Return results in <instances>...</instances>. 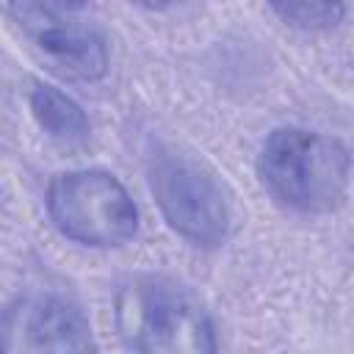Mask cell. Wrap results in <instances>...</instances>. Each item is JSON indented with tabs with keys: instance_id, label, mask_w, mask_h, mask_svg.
Instances as JSON below:
<instances>
[{
	"instance_id": "8",
	"label": "cell",
	"mask_w": 354,
	"mask_h": 354,
	"mask_svg": "<svg viewBox=\"0 0 354 354\" xmlns=\"http://www.w3.org/2000/svg\"><path fill=\"white\" fill-rule=\"evenodd\" d=\"M271 11L290 28L304 33H324L346 19L348 0H266Z\"/></svg>"
},
{
	"instance_id": "5",
	"label": "cell",
	"mask_w": 354,
	"mask_h": 354,
	"mask_svg": "<svg viewBox=\"0 0 354 354\" xmlns=\"http://www.w3.org/2000/svg\"><path fill=\"white\" fill-rule=\"evenodd\" d=\"M6 17L61 77L77 83H97L108 75L111 55L105 39L41 0H6Z\"/></svg>"
},
{
	"instance_id": "9",
	"label": "cell",
	"mask_w": 354,
	"mask_h": 354,
	"mask_svg": "<svg viewBox=\"0 0 354 354\" xmlns=\"http://www.w3.org/2000/svg\"><path fill=\"white\" fill-rule=\"evenodd\" d=\"M41 3H47L58 11H80V8L88 6V0H41Z\"/></svg>"
},
{
	"instance_id": "7",
	"label": "cell",
	"mask_w": 354,
	"mask_h": 354,
	"mask_svg": "<svg viewBox=\"0 0 354 354\" xmlns=\"http://www.w3.org/2000/svg\"><path fill=\"white\" fill-rule=\"evenodd\" d=\"M28 108L39 130L61 149H83L91 138V124L86 111L75 97H69L64 88L30 77L28 80Z\"/></svg>"
},
{
	"instance_id": "4",
	"label": "cell",
	"mask_w": 354,
	"mask_h": 354,
	"mask_svg": "<svg viewBox=\"0 0 354 354\" xmlns=\"http://www.w3.org/2000/svg\"><path fill=\"white\" fill-rule=\"evenodd\" d=\"M149 191L171 232L199 249H218L232 232V207L224 185L199 160L160 152L149 166Z\"/></svg>"
},
{
	"instance_id": "10",
	"label": "cell",
	"mask_w": 354,
	"mask_h": 354,
	"mask_svg": "<svg viewBox=\"0 0 354 354\" xmlns=\"http://www.w3.org/2000/svg\"><path fill=\"white\" fill-rule=\"evenodd\" d=\"M133 3H138V6H144V8L158 11V8H166V6H171V3H177V0H133Z\"/></svg>"
},
{
	"instance_id": "1",
	"label": "cell",
	"mask_w": 354,
	"mask_h": 354,
	"mask_svg": "<svg viewBox=\"0 0 354 354\" xmlns=\"http://www.w3.org/2000/svg\"><path fill=\"white\" fill-rule=\"evenodd\" d=\"M260 185L274 202L304 216L340 210L351 188V152L329 133L274 127L254 158Z\"/></svg>"
},
{
	"instance_id": "6",
	"label": "cell",
	"mask_w": 354,
	"mask_h": 354,
	"mask_svg": "<svg viewBox=\"0 0 354 354\" xmlns=\"http://www.w3.org/2000/svg\"><path fill=\"white\" fill-rule=\"evenodd\" d=\"M0 351H97L86 313L58 293H22L0 307Z\"/></svg>"
},
{
	"instance_id": "3",
	"label": "cell",
	"mask_w": 354,
	"mask_h": 354,
	"mask_svg": "<svg viewBox=\"0 0 354 354\" xmlns=\"http://www.w3.org/2000/svg\"><path fill=\"white\" fill-rule=\"evenodd\" d=\"M44 207L53 227L88 249H119L138 232V205L124 183L105 169H69L50 177Z\"/></svg>"
},
{
	"instance_id": "2",
	"label": "cell",
	"mask_w": 354,
	"mask_h": 354,
	"mask_svg": "<svg viewBox=\"0 0 354 354\" xmlns=\"http://www.w3.org/2000/svg\"><path fill=\"white\" fill-rule=\"evenodd\" d=\"M119 340L144 354H213L216 324L202 299L166 274H133L113 293Z\"/></svg>"
}]
</instances>
